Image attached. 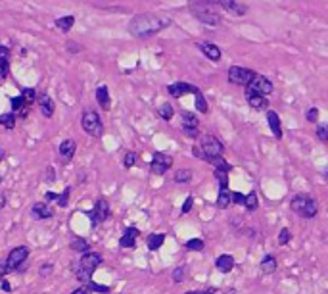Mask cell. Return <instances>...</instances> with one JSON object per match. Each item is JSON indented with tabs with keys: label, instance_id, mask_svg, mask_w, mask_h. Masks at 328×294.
Segmentation results:
<instances>
[{
	"label": "cell",
	"instance_id": "1",
	"mask_svg": "<svg viewBox=\"0 0 328 294\" xmlns=\"http://www.w3.org/2000/svg\"><path fill=\"white\" fill-rule=\"evenodd\" d=\"M169 25H171L169 18H163L157 14H138L129 22V33L138 39H148V37L161 33Z\"/></svg>",
	"mask_w": 328,
	"mask_h": 294
},
{
	"label": "cell",
	"instance_id": "2",
	"mask_svg": "<svg viewBox=\"0 0 328 294\" xmlns=\"http://www.w3.org/2000/svg\"><path fill=\"white\" fill-rule=\"evenodd\" d=\"M223 142L219 140L217 136L213 135H203L200 136V142L198 146H194V156L203 161H207L209 158H215V156H223Z\"/></svg>",
	"mask_w": 328,
	"mask_h": 294
},
{
	"label": "cell",
	"instance_id": "3",
	"mask_svg": "<svg viewBox=\"0 0 328 294\" xmlns=\"http://www.w3.org/2000/svg\"><path fill=\"white\" fill-rule=\"evenodd\" d=\"M104 262V258H102V254H98V252H85L83 256H81V260H79V266H77V279L85 285L88 281H92V273L96 271V267L100 266Z\"/></svg>",
	"mask_w": 328,
	"mask_h": 294
},
{
	"label": "cell",
	"instance_id": "4",
	"mask_svg": "<svg viewBox=\"0 0 328 294\" xmlns=\"http://www.w3.org/2000/svg\"><path fill=\"white\" fill-rule=\"evenodd\" d=\"M290 208H292L294 214H298V215H302L305 219H313L317 215V212H319L317 200L307 196V194H296L292 198V202H290Z\"/></svg>",
	"mask_w": 328,
	"mask_h": 294
},
{
	"label": "cell",
	"instance_id": "5",
	"mask_svg": "<svg viewBox=\"0 0 328 294\" xmlns=\"http://www.w3.org/2000/svg\"><path fill=\"white\" fill-rule=\"evenodd\" d=\"M192 14L196 16V20H200V22L205 23V25H211V27H217V25H221V22H223L221 16L209 8L207 2H196V4L192 6Z\"/></svg>",
	"mask_w": 328,
	"mask_h": 294
},
{
	"label": "cell",
	"instance_id": "6",
	"mask_svg": "<svg viewBox=\"0 0 328 294\" xmlns=\"http://www.w3.org/2000/svg\"><path fill=\"white\" fill-rule=\"evenodd\" d=\"M81 125H83L85 133L90 136H102V133H104V123H102L100 115H98L96 112H92V110H88V112L83 113V117H81Z\"/></svg>",
	"mask_w": 328,
	"mask_h": 294
},
{
	"label": "cell",
	"instance_id": "7",
	"mask_svg": "<svg viewBox=\"0 0 328 294\" xmlns=\"http://www.w3.org/2000/svg\"><path fill=\"white\" fill-rule=\"evenodd\" d=\"M87 215H88V219H90V227H92V229H94V227H98V225H102V223L108 219V215H109V204H108V200H104V198L96 200L94 208H92V210H88Z\"/></svg>",
	"mask_w": 328,
	"mask_h": 294
},
{
	"label": "cell",
	"instance_id": "8",
	"mask_svg": "<svg viewBox=\"0 0 328 294\" xmlns=\"http://www.w3.org/2000/svg\"><path fill=\"white\" fill-rule=\"evenodd\" d=\"M228 83L230 85H238V87H246L253 77H255V71L248 68H242V66H232L228 68Z\"/></svg>",
	"mask_w": 328,
	"mask_h": 294
},
{
	"label": "cell",
	"instance_id": "9",
	"mask_svg": "<svg viewBox=\"0 0 328 294\" xmlns=\"http://www.w3.org/2000/svg\"><path fill=\"white\" fill-rule=\"evenodd\" d=\"M27 258H29V248H27V246H16V248L8 254V258H6V264H4L6 273L16 271L18 267H22Z\"/></svg>",
	"mask_w": 328,
	"mask_h": 294
},
{
	"label": "cell",
	"instance_id": "10",
	"mask_svg": "<svg viewBox=\"0 0 328 294\" xmlns=\"http://www.w3.org/2000/svg\"><path fill=\"white\" fill-rule=\"evenodd\" d=\"M173 165V160L171 156L163 154V152H153L152 156V163H150V171L152 175H163L165 171H169Z\"/></svg>",
	"mask_w": 328,
	"mask_h": 294
},
{
	"label": "cell",
	"instance_id": "11",
	"mask_svg": "<svg viewBox=\"0 0 328 294\" xmlns=\"http://www.w3.org/2000/svg\"><path fill=\"white\" fill-rule=\"evenodd\" d=\"M246 89H252V91L261 92V94H265V96H269L271 92L275 91V85H273L271 79H267V77H263V75H257V73H255V77L246 85Z\"/></svg>",
	"mask_w": 328,
	"mask_h": 294
},
{
	"label": "cell",
	"instance_id": "12",
	"mask_svg": "<svg viewBox=\"0 0 328 294\" xmlns=\"http://www.w3.org/2000/svg\"><path fill=\"white\" fill-rule=\"evenodd\" d=\"M246 100H248V104H250L253 110L263 112V110L269 108V98H267L265 94H261V92L252 91V89H246Z\"/></svg>",
	"mask_w": 328,
	"mask_h": 294
},
{
	"label": "cell",
	"instance_id": "13",
	"mask_svg": "<svg viewBox=\"0 0 328 294\" xmlns=\"http://www.w3.org/2000/svg\"><path fill=\"white\" fill-rule=\"evenodd\" d=\"M198 87L190 85V83H184V81H177V83H171L167 87V92L173 96V98H180L184 94H190V92H196Z\"/></svg>",
	"mask_w": 328,
	"mask_h": 294
},
{
	"label": "cell",
	"instance_id": "14",
	"mask_svg": "<svg viewBox=\"0 0 328 294\" xmlns=\"http://www.w3.org/2000/svg\"><path fill=\"white\" fill-rule=\"evenodd\" d=\"M215 4L223 6V8H225L228 14H232V16H244V14L248 12V6L238 4L236 0H215Z\"/></svg>",
	"mask_w": 328,
	"mask_h": 294
},
{
	"label": "cell",
	"instance_id": "15",
	"mask_svg": "<svg viewBox=\"0 0 328 294\" xmlns=\"http://www.w3.org/2000/svg\"><path fill=\"white\" fill-rule=\"evenodd\" d=\"M75 150H77V144L73 138H66L62 144H60V156H62V161L64 163H69L73 156H75Z\"/></svg>",
	"mask_w": 328,
	"mask_h": 294
},
{
	"label": "cell",
	"instance_id": "16",
	"mask_svg": "<svg viewBox=\"0 0 328 294\" xmlns=\"http://www.w3.org/2000/svg\"><path fill=\"white\" fill-rule=\"evenodd\" d=\"M31 214H33L37 219H50V217H54V210H52V206H48L46 202L33 204Z\"/></svg>",
	"mask_w": 328,
	"mask_h": 294
},
{
	"label": "cell",
	"instance_id": "17",
	"mask_svg": "<svg viewBox=\"0 0 328 294\" xmlns=\"http://www.w3.org/2000/svg\"><path fill=\"white\" fill-rule=\"evenodd\" d=\"M138 235H140V231H138L136 227H129V229L123 233V237L119 239V246H121V248H134Z\"/></svg>",
	"mask_w": 328,
	"mask_h": 294
},
{
	"label": "cell",
	"instance_id": "18",
	"mask_svg": "<svg viewBox=\"0 0 328 294\" xmlns=\"http://www.w3.org/2000/svg\"><path fill=\"white\" fill-rule=\"evenodd\" d=\"M35 100H37V104H39V108H41L44 117L50 119V117L54 115V102H52V98H50L46 92H43V94H41L39 98H35Z\"/></svg>",
	"mask_w": 328,
	"mask_h": 294
},
{
	"label": "cell",
	"instance_id": "19",
	"mask_svg": "<svg viewBox=\"0 0 328 294\" xmlns=\"http://www.w3.org/2000/svg\"><path fill=\"white\" fill-rule=\"evenodd\" d=\"M198 48L203 52L205 58H209L211 62H219L221 60V48L213 43H198Z\"/></svg>",
	"mask_w": 328,
	"mask_h": 294
},
{
	"label": "cell",
	"instance_id": "20",
	"mask_svg": "<svg viewBox=\"0 0 328 294\" xmlns=\"http://www.w3.org/2000/svg\"><path fill=\"white\" fill-rule=\"evenodd\" d=\"M265 112H267V121H269V125H271V129H273L275 138H282V127H280V117H278V113L275 112V110H265Z\"/></svg>",
	"mask_w": 328,
	"mask_h": 294
},
{
	"label": "cell",
	"instance_id": "21",
	"mask_svg": "<svg viewBox=\"0 0 328 294\" xmlns=\"http://www.w3.org/2000/svg\"><path fill=\"white\" fill-rule=\"evenodd\" d=\"M215 267H217V271H221V273H230L232 271V267H234V258L228 256V254L219 256L217 260H215Z\"/></svg>",
	"mask_w": 328,
	"mask_h": 294
},
{
	"label": "cell",
	"instance_id": "22",
	"mask_svg": "<svg viewBox=\"0 0 328 294\" xmlns=\"http://www.w3.org/2000/svg\"><path fill=\"white\" fill-rule=\"evenodd\" d=\"M165 233H152V235H148V248L150 250H159L163 246V242H165Z\"/></svg>",
	"mask_w": 328,
	"mask_h": 294
},
{
	"label": "cell",
	"instance_id": "23",
	"mask_svg": "<svg viewBox=\"0 0 328 294\" xmlns=\"http://www.w3.org/2000/svg\"><path fill=\"white\" fill-rule=\"evenodd\" d=\"M96 100H98V104H100L102 110H109V92L106 85H102V87L96 89Z\"/></svg>",
	"mask_w": 328,
	"mask_h": 294
},
{
	"label": "cell",
	"instance_id": "24",
	"mask_svg": "<svg viewBox=\"0 0 328 294\" xmlns=\"http://www.w3.org/2000/svg\"><path fill=\"white\" fill-rule=\"evenodd\" d=\"M259 267H261V273H265V275H271V273L277 271L278 264H277V260H275L273 256H267V258H263V260H261Z\"/></svg>",
	"mask_w": 328,
	"mask_h": 294
},
{
	"label": "cell",
	"instance_id": "25",
	"mask_svg": "<svg viewBox=\"0 0 328 294\" xmlns=\"http://www.w3.org/2000/svg\"><path fill=\"white\" fill-rule=\"evenodd\" d=\"M54 23H56V27H58L60 31L67 33V31H71V27L75 25V16H64V18H58Z\"/></svg>",
	"mask_w": 328,
	"mask_h": 294
},
{
	"label": "cell",
	"instance_id": "26",
	"mask_svg": "<svg viewBox=\"0 0 328 294\" xmlns=\"http://www.w3.org/2000/svg\"><path fill=\"white\" fill-rule=\"evenodd\" d=\"M0 125L8 131H12L16 127V113L14 112H8V113H2L0 115Z\"/></svg>",
	"mask_w": 328,
	"mask_h": 294
},
{
	"label": "cell",
	"instance_id": "27",
	"mask_svg": "<svg viewBox=\"0 0 328 294\" xmlns=\"http://www.w3.org/2000/svg\"><path fill=\"white\" fill-rule=\"evenodd\" d=\"M242 206H246V210H248V212H255V210H257V206H259L257 194L252 190L248 196H244V202H242Z\"/></svg>",
	"mask_w": 328,
	"mask_h": 294
},
{
	"label": "cell",
	"instance_id": "28",
	"mask_svg": "<svg viewBox=\"0 0 328 294\" xmlns=\"http://www.w3.org/2000/svg\"><path fill=\"white\" fill-rule=\"evenodd\" d=\"M217 206L221 210H227L230 206V192H228V188H219Z\"/></svg>",
	"mask_w": 328,
	"mask_h": 294
},
{
	"label": "cell",
	"instance_id": "29",
	"mask_svg": "<svg viewBox=\"0 0 328 294\" xmlns=\"http://www.w3.org/2000/svg\"><path fill=\"white\" fill-rule=\"evenodd\" d=\"M173 113H175V110H173V106H171L169 102H165V104H161V106L157 108V115H159L161 119H165V121H171V119H173Z\"/></svg>",
	"mask_w": 328,
	"mask_h": 294
},
{
	"label": "cell",
	"instance_id": "30",
	"mask_svg": "<svg viewBox=\"0 0 328 294\" xmlns=\"http://www.w3.org/2000/svg\"><path fill=\"white\" fill-rule=\"evenodd\" d=\"M207 163H211V165H215V169H223V171H230L232 169V165L227 161V160L223 158V156H215V158H209L207 160Z\"/></svg>",
	"mask_w": 328,
	"mask_h": 294
},
{
	"label": "cell",
	"instance_id": "31",
	"mask_svg": "<svg viewBox=\"0 0 328 294\" xmlns=\"http://www.w3.org/2000/svg\"><path fill=\"white\" fill-rule=\"evenodd\" d=\"M69 248L73 250V252H79V254H85L90 250V244H88L85 239H75V241H71V244H69Z\"/></svg>",
	"mask_w": 328,
	"mask_h": 294
},
{
	"label": "cell",
	"instance_id": "32",
	"mask_svg": "<svg viewBox=\"0 0 328 294\" xmlns=\"http://www.w3.org/2000/svg\"><path fill=\"white\" fill-rule=\"evenodd\" d=\"M194 94H196V110H198V112H202V113L209 112V106H207V102H205V96L202 94V91L198 89Z\"/></svg>",
	"mask_w": 328,
	"mask_h": 294
},
{
	"label": "cell",
	"instance_id": "33",
	"mask_svg": "<svg viewBox=\"0 0 328 294\" xmlns=\"http://www.w3.org/2000/svg\"><path fill=\"white\" fill-rule=\"evenodd\" d=\"M180 117H182V127H198V123H200L196 115L190 112H182Z\"/></svg>",
	"mask_w": 328,
	"mask_h": 294
},
{
	"label": "cell",
	"instance_id": "34",
	"mask_svg": "<svg viewBox=\"0 0 328 294\" xmlns=\"http://www.w3.org/2000/svg\"><path fill=\"white\" fill-rule=\"evenodd\" d=\"M192 179V171L190 169H178L175 173V183L182 185V183H190Z\"/></svg>",
	"mask_w": 328,
	"mask_h": 294
},
{
	"label": "cell",
	"instance_id": "35",
	"mask_svg": "<svg viewBox=\"0 0 328 294\" xmlns=\"http://www.w3.org/2000/svg\"><path fill=\"white\" fill-rule=\"evenodd\" d=\"M215 179L219 183V188H228V171L215 169Z\"/></svg>",
	"mask_w": 328,
	"mask_h": 294
},
{
	"label": "cell",
	"instance_id": "36",
	"mask_svg": "<svg viewBox=\"0 0 328 294\" xmlns=\"http://www.w3.org/2000/svg\"><path fill=\"white\" fill-rule=\"evenodd\" d=\"M184 246H186L188 250H194V252H202L205 244H203V241H202V239H190V241H186V242H184Z\"/></svg>",
	"mask_w": 328,
	"mask_h": 294
},
{
	"label": "cell",
	"instance_id": "37",
	"mask_svg": "<svg viewBox=\"0 0 328 294\" xmlns=\"http://www.w3.org/2000/svg\"><path fill=\"white\" fill-rule=\"evenodd\" d=\"M22 98H23V102H25V104H33V102H35V98H37V92H35V89H23Z\"/></svg>",
	"mask_w": 328,
	"mask_h": 294
},
{
	"label": "cell",
	"instance_id": "38",
	"mask_svg": "<svg viewBox=\"0 0 328 294\" xmlns=\"http://www.w3.org/2000/svg\"><path fill=\"white\" fill-rule=\"evenodd\" d=\"M136 160H138V154H136V152H127L125 158H123V165H125V167H134V165H136Z\"/></svg>",
	"mask_w": 328,
	"mask_h": 294
},
{
	"label": "cell",
	"instance_id": "39",
	"mask_svg": "<svg viewBox=\"0 0 328 294\" xmlns=\"http://www.w3.org/2000/svg\"><path fill=\"white\" fill-rule=\"evenodd\" d=\"M292 241V233H290V229H280V233H278V244L280 246H284Z\"/></svg>",
	"mask_w": 328,
	"mask_h": 294
},
{
	"label": "cell",
	"instance_id": "40",
	"mask_svg": "<svg viewBox=\"0 0 328 294\" xmlns=\"http://www.w3.org/2000/svg\"><path fill=\"white\" fill-rule=\"evenodd\" d=\"M69 196H71V188L67 187V188H64L62 194H58V206H60V208H66L67 202H69Z\"/></svg>",
	"mask_w": 328,
	"mask_h": 294
},
{
	"label": "cell",
	"instance_id": "41",
	"mask_svg": "<svg viewBox=\"0 0 328 294\" xmlns=\"http://www.w3.org/2000/svg\"><path fill=\"white\" fill-rule=\"evenodd\" d=\"M317 136H319V140H323V142H327L328 140V125L327 123H321V125L317 127Z\"/></svg>",
	"mask_w": 328,
	"mask_h": 294
},
{
	"label": "cell",
	"instance_id": "42",
	"mask_svg": "<svg viewBox=\"0 0 328 294\" xmlns=\"http://www.w3.org/2000/svg\"><path fill=\"white\" fill-rule=\"evenodd\" d=\"M88 289H90V293H109V287H102V285H96V283H92V281H88L85 283Z\"/></svg>",
	"mask_w": 328,
	"mask_h": 294
},
{
	"label": "cell",
	"instance_id": "43",
	"mask_svg": "<svg viewBox=\"0 0 328 294\" xmlns=\"http://www.w3.org/2000/svg\"><path fill=\"white\" fill-rule=\"evenodd\" d=\"M10 73V62L8 60H0V81H4Z\"/></svg>",
	"mask_w": 328,
	"mask_h": 294
},
{
	"label": "cell",
	"instance_id": "44",
	"mask_svg": "<svg viewBox=\"0 0 328 294\" xmlns=\"http://www.w3.org/2000/svg\"><path fill=\"white\" fill-rule=\"evenodd\" d=\"M305 117H307V121L317 123V121H319V108H309L305 112Z\"/></svg>",
	"mask_w": 328,
	"mask_h": 294
},
{
	"label": "cell",
	"instance_id": "45",
	"mask_svg": "<svg viewBox=\"0 0 328 294\" xmlns=\"http://www.w3.org/2000/svg\"><path fill=\"white\" fill-rule=\"evenodd\" d=\"M10 102H12V112H16V110H20L22 106H25V102H23L22 96H12Z\"/></svg>",
	"mask_w": 328,
	"mask_h": 294
},
{
	"label": "cell",
	"instance_id": "46",
	"mask_svg": "<svg viewBox=\"0 0 328 294\" xmlns=\"http://www.w3.org/2000/svg\"><path fill=\"white\" fill-rule=\"evenodd\" d=\"M182 133L186 136H190V138H196L200 135V131H198V127H182Z\"/></svg>",
	"mask_w": 328,
	"mask_h": 294
},
{
	"label": "cell",
	"instance_id": "47",
	"mask_svg": "<svg viewBox=\"0 0 328 294\" xmlns=\"http://www.w3.org/2000/svg\"><path fill=\"white\" fill-rule=\"evenodd\" d=\"M182 275H184V266L177 267L175 271H173V281H175V283H180V281H182Z\"/></svg>",
	"mask_w": 328,
	"mask_h": 294
},
{
	"label": "cell",
	"instance_id": "48",
	"mask_svg": "<svg viewBox=\"0 0 328 294\" xmlns=\"http://www.w3.org/2000/svg\"><path fill=\"white\" fill-rule=\"evenodd\" d=\"M192 204H194L192 196H188V198L184 200V204H182V210H180V214H188V212L192 210Z\"/></svg>",
	"mask_w": 328,
	"mask_h": 294
},
{
	"label": "cell",
	"instance_id": "49",
	"mask_svg": "<svg viewBox=\"0 0 328 294\" xmlns=\"http://www.w3.org/2000/svg\"><path fill=\"white\" fill-rule=\"evenodd\" d=\"M46 181L48 183L56 181V169L54 167H46Z\"/></svg>",
	"mask_w": 328,
	"mask_h": 294
},
{
	"label": "cell",
	"instance_id": "50",
	"mask_svg": "<svg viewBox=\"0 0 328 294\" xmlns=\"http://www.w3.org/2000/svg\"><path fill=\"white\" fill-rule=\"evenodd\" d=\"M52 269H54V266H52V264H43V266H41V275L46 277V275H50V273H52Z\"/></svg>",
	"mask_w": 328,
	"mask_h": 294
},
{
	"label": "cell",
	"instance_id": "51",
	"mask_svg": "<svg viewBox=\"0 0 328 294\" xmlns=\"http://www.w3.org/2000/svg\"><path fill=\"white\" fill-rule=\"evenodd\" d=\"M0 60H10V48L8 46H0Z\"/></svg>",
	"mask_w": 328,
	"mask_h": 294
},
{
	"label": "cell",
	"instance_id": "52",
	"mask_svg": "<svg viewBox=\"0 0 328 294\" xmlns=\"http://www.w3.org/2000/svg\"><path fill=\"white\" fill-rule=\"evenodd\" d=\"M230 202L242 204L244 202V194H240V192H232V194H230Z\"/></svg>",
	"mask_w": 328,
	"mask_h": 294
},
{
	"label": "cell",
	"instance_id": "53",
	"mask_svg": "<svg viewBox=\"0 0 328 294\" xmlns=\"http://www.w3.org/2000/svg\"><path fill=\"white\" fill-rule=\"evenodd\" d=\"M71 294H92V293H90V289H88L87 285H83V287L75 289V291H73V293H71Z\"/></svg>",
	"mask_w": 328,
	"mask_h": 294
},
{
	"label": "cell",
	"instance_id": "54",
	"mask_svg": "<svg viewBox=\"0 0 328 294\" xmlns=\"http://www.w3.org/2000/svg\"><path fill=\"white\" fill-rule=\"evenodd\" d=\"M67 50H71V54H77L81 50V46L75 45V43H67Z\"/></svg>",
	"mask_w": 328,
	"mask_h": 294
},
{
	"label": "cell",
	"instance_id": "55",
	"mask_svg": "<svg viewBox=\"0 0 328 294\" xmlns=\"http://www.w3.org/2000/svg\"><path fill=\"white\" fill-rule=\"evenodd\" d=\"M44 198H46V202H50V200H58V192H46Z\"/></svg>",
	"mask_w": 328,
	"mask_h": 294
},
{
	"label": "cell",
	"instance_id": "56",
	"mask_svg": "<svg viewBox=\"0 0 328 294\" xmlns=\"http://www.w3.org/2000/svg\"><path fill=\"white\" fill-rule=\"evenodd\" d=\"M0 289H2V291H6V293H10V291H12V287H10V283H8V281H4V279L0 281Z\"/></svg>",
	"mask_w": 328,
	"mask_h": 294
},
{
	"label": "cell",
	"instance_id": "57",
	"mask_svg": "<svg viewBox=\"0 0 328 294\" xmlns=\"http://www.w3.org/2000/svg\"><path fill=\"white\" fill-rule=\"evenodd\" d=\"M4 275H6V267H4V266H2V264H0V281H2V279H4Z\"/></svg>",
	"mask_w": 328,
	"mask_h": 294
},
{
	"label": "cell",
	"instance_id": "58",
	"mask_svg": "<svg viewBox=\"0 0 328 294\" xmlns=\"http://www.w3.org/2000/svg\"><path fill=\"white\" fill-rule=\"evenodd\" d=\"M4 202H6V198H4V194H0V208H4Z\"/></svg>",
	"mask_w": 328,
	"mask_h": 294
},
{
	"label": "cell",
	"instance_id": "59",
	"mask_svg": "<svg viewBox=\"0 0 328 294\" xmlns=\"http://www.w3.org/2000/svg\"><path fill=\"white\" fill-rule=\"evenodd\" d=\"M198 2H207V4H215V0H198Z\"/></svg>",
	"mask_w": 328,
	"mask_h": 294
},
{
	"label": "cell",
	"instance_id": "60",
	"mask_svg": "<svg viewBox=\"0 0 328 294\" xmlns=\"http://www.w3.org/2000/svg\"><path fill=\"white\" fill-rule=\"evenodd\" d=\"M225 294H238V293H236V291H227Z\"/></svg>",
	"mask_w": 328,
	"mask_h": 294
},
{
	"label": "cell",
	"instance_id": "61",
	"mask_svg": "<svg viewBox=\"0 0 328 294\" xmlns=\"http://www.w3.org/2000/svg\"><path fill=\"white\" fill-rule=\"evenodd\" d=\"M184 294H202V293H196V291H190V293H184Z\"/></svg>",
	"mask_w": 328,
	"mask_h": 294
},
{
	"label": "cell",
	"instance_id": "62",
	"mask_svg": "<svg viewBox=\"0 0 328 294\" xmlns=\"http://www.w3.org/2000/svg\"><path fill=\"white\" fill-rule=\"evenodd\" d=\"M0 160H2V152H0Z\"/></svg>",
	"mask_w": 328,
	"mask_h": 294
}]
</instances>
